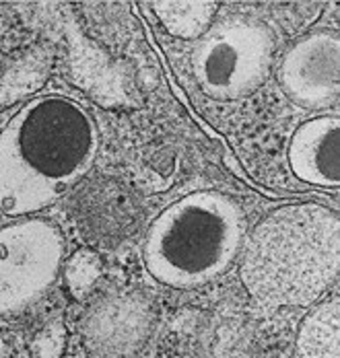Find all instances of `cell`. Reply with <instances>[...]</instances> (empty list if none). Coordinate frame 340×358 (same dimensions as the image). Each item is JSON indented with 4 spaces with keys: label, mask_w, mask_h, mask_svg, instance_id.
Here are the masks:
<instances>
[{
    "label": "cell",
    "mask_w": 340,
    "mask_h": 358,
    "mask_svg": "<svg viewBox=\"0 0 340 358\" xmlns=\"http://www.w3.org/2000/svg\"><path fill=\"white\" fill-rule=\"evenodd\" d=\"M97 150V124L78 101L64 95L27 101L0 132V213H41L89 173Z\"/></svg>",
    "instance_id": "obj_1"
},
{
    "label": "cell",
    "mask_w": 340,
    "mask_h": 358,
    "mask_svg": "<svg viewBox=\"0 0 340 358\" xmlns=\"http://www.w3.org/2000/svg\"><path fill=\"white\" fill-rule=\"evenodd\" d=\"M241 243L239 206L221 192L202 189L176 200L149 224L143 262L159 285L196 288L225 274Z\"/></svg>",
    "instance_id": "obj_2"
},
{
    "label": "cell",
    "mask_w": 340,
    "mask_h": 358,
    "mask_svg": "<svg viewBox=\"0 0 340 358\" xmlns=\"http://www.w3.org/2000/svg\"><path fill=\"white\" fill-rule=\"evenodd\" d=\"M274 41L264 25L235 19L215 29L192 52V72L202 93L237 101L260 89L272 69Z\"/></svg>",
    "instance_id": "obj_3"
},
{
    "label": "cell",
    "mask_w": 340,
    "mask_h": 358,
    "mask_svg": "<svg viewBox=\"0 0 340 358\" xmlns=\"http://www.w3.org/2000/svg\"><path fill=\"white\" fill-rule=\"evenodd\" d=\"M64 266V239L43 218L0 227V317L36 303Z\"/></svg>",
    "instance_id": "obj_4"
},
{
    "label": "cell",
    "mask_w": 340,
    "mask_h": 358,
    "mask_svg": "<svg viewBox=\"0 0 340 358\" xmlns=\"http://www.w3.org/2000/svg\"><path fill=\"white\" fill-rule=\"evenodd\" d=\"M285 95L303 108L324 109L339 101L340 41L334 34H311L285 54L278 69Z\"/></svg>",
    "instance_id": "obj_5"
},
{
    "label": "cell",
    "mask_w": 340,
    "mask_h": 358,
    "mask_svg": "<svg viewBox=\"0 0 340 358\" xmlns=\"http://www.w3.org/2000/svg\"><path fill=\"white\" fill-rule=\"evenodd\" d=\"M151 303L141 292L113 290L97 299L83 317V336L95 355L122 358L132 355L149 336Z\"/></svg>",
    "instance_id": "obj_6"
},
{
    "label": "cell",
    "mask_w": 340,
    "mask_h": 358,
    "mask_svg": "<svg viewBox=\"0 0 340 358\" xmlns=\"http://www.w3.org/2000/svg\"><path fill=\"white\" fill-rule=\"evenodd\" d=\"M289 169L309 185L337 189L340 183L339 115H316L293 132L287 148Z\"/></svg>",
    "instance_id": "obj_7"
},
{
    "label": "cell",
    "mask_w": 340,
    "mask_h": 358,
    "mask_svg": "<svg viewBox=\"0 0 340 358\" xmlns=\"http://www.w3.org/2000/svg\"><path fill=\"white\" fill-rule=\"evenodd\" d=\"M153 13L167 34L180 39L202 37L219 10L217 2H151Z\"/></svg>",
    "instance_id": "obj_8"
},
{
    "label": "cell",
    "mask_w": 340,
    "mask_h": 358,
    "mask_svg": "<svg viewBox=\"0 0 340 358\" xmlns=\"http://www.w3.org/2000/svg\"><path fill=\"white\" fill-rule=\"evenodd\" d=\"M104 276V262L93 250H76L64 266V280L75 299L89 294Z\"/></svg>",
    "instance_id": "obj_9"
},
{
    "label": "cell",
    "mask_w": 340,
    "mask_h": 358,
    "mask_svg": "<svg viewBox=\"0 0 340 358\" xmlns=\"http://www.w3.org/2000/svg\"><path fill=\"white\" fill-rule=\"evenodd\" d=\"M64 340H66V329L60 322L48 323L38 334L31 350L36 358H60L64 350Z\"/></svg>",
    "instance_id": "obj_10"
}]
</instances>
